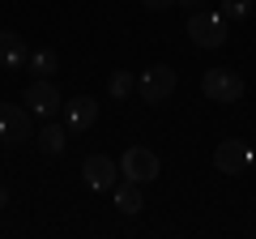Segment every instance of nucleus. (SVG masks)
Returning a JSON list of instances; mask_svg holds the SVG:
<instances>
[{
  "mask_svg": "<svg viewBox=\"0 0 256 239\" xmlns=\"http://www.w3.org/2000/svg\"><path fill=\"white\" fill-rule=\"evenodd\" d=\"M201 94L210 102H239L244 98V77L230 73V68H210L201 77Z\"/></svg>",
  "mask_w": 256,
  "mask_h": 239,
  "instance_id": "4",
  "label": "nucleus"
},
{
  "mask_svg": "<svg viewBox=\"0 0 256 239\" xmlns=\"http://www.w3.org/2000/svg\"><path fill=\"white\" fill-rule=\"evenodd\" d=\"M248 158H252V150H248V141H239V137L218 141V150H214V166H218L222 175L244 171V166H248Z\"/></svg>",
  "mask_w": 256,
  "mask_h": 239,
  "instance_id": "7",
  "label": "nucleus"
},
{
  "mask_svg": "<svg viewBox=\"0 0 256 239\" xmlns=\"http://www.w3.org/2000/svg\"><path fill=\"white\" fill-rule=\"evenodd\" d=\"M188 38L196 47H222L226 43V18L222 13H205V9L188 13Z\"/></svg>",
  "mask_w": 256,
  "mask_h": 239,
  "instance_id": "2",
  "label": "nucleus"
},
{
  "mask_svg": "<svg viewBox=\"0 0 256 239\" xmlns=\"http://www.w3.org/2000/svg\"><path fill=\"white\" fill-rule=\"evenodd\" d=\"M141 4H146V9H171L175 0H141Z\"/></svg>",
  "mask_w": 256,
  "mask_h": 239,
  "instance_id": "16",
  "label": "nucleus"
},
{
  "mask_svg": "<svg viewBox=\"0 0 256 239\" xmlns=\"http://www.w3.org/2000/svg\"><path fill=\"white\" fill-rule=\"evenodd\" d=\"M111 192H116V210H120V214H128V218L146 210V196H141V184H132V180H124V184H116Z\"/></svg>",
  "mask_w": 256,
  "mask_h": 239,
  "instance_id": "11",
  "label": "nucleus"
},
{
  "mask_svg": "<svg viewBox=\"0 0 256 239\" xmlns=\"http://www.w3.org/2000/svg\"><path fill=\"white\" fill-rule=\"evenodd\" d=\"M26 137H30V111L9 107V120H4V132H0V141H4L9 150H18Z\"/></svg>",
  "mask_w": 256,
  "mask_h": 239,
  "instance_id": "10",
  "label": "nucleus"
},
{
  "mask_svg": "<svg viewBox=\"0 0 256 239\" xmlns=\"http://www.w3.org/2000/svg\"><path fill=\"white\" fill-rule=\"evenodd\" d=\"M120 175L132 180V184H150V180L162 175V162H158V154L150 146H128L124 158H120Z\"/></svg>",
  "mask_w": 256,
  "mask_h": 239,
  "instance_id": "1",
  "label": "nucleus"
},
{
  "mask_svg": "<svg viewBox=\"0 0 256 239\" xmlns=\"http://www.w3.org/2000/svg\"><path fill=\"white\" fill-rule=\"evenodd\" d=\"M137 94L146 102H162V98H171L175 94V68H166V64H150L146 73L137 77Z\"/></svg>",
  "mask_w": 256,
  "mask_h": 239,
  "instance_id": "6",
  "label": "nucleus"
},
{
  "mask_svg": "<svg viewBox=\"0 0 256 239\" xmlns=\"http://www.w3.org/2000/svg\"><path fill=\"white\" fill-rule=\"evenodd\" d=\"M64 146H68V137H64L60 124H47V128L38 132V150H43V154H64Z\"/></svg>",
  "mask_w": 256,
  "mask_h": 239,
  "instance_id": "12",
  "label": "nucleus"
},
{
  "mask_svg": "<svg viewBox=\"0 0 256 239\" xmlns=\"http://www.w3.org/2000/svg\"><path fill=\"white\" fill-rule=\"evenodd\" d=\"M30 52H26V38L18 30H0V64L4 68H26Z\"/></svg>",
  "mask_w": 256,
  "mask_h": 239,
  "instance_id": "9",
  "label": "nucleus"
},
{
  "mask_svg": "<svg viewBox=\"0 0 256 239\" xmlns=\"http://www.w3.org/2000/svg\"><path fill=\"white\" fill-rule=\"evenodd\" d=\"M175 4H184V9H188V13H196V9H201V4H205V0H175Z\"/></svg>",
  "mask_w": 256,
  "mask_h": 239,
  "instance_id": "17",
  "label": "nucleus"
},
{
  "mask_svg": "<svg viewBox=\"0 0 256 239\" xmlns=\"http://www.w3.org/2000/svg\"><path fill=\"white\" fill-rule=\"evenodd\" d=\"M4 205H9V188L0 184V210H4Z\"/></svg>",
  "mask_w": 256,
  "mask_h": 239,
  "instance_id": "19",
  "label": "nucleus"
},
{
  "mask_svg": "<svg viewBox=\"0 0 256 239\" xmlns=\"http://www.w3.org/2000/svg\"><path fill=\"white\" fill-rule=\"evenodd\" d=\"M26 111H30V116H38V120H56L64 111L60 90L52 86V77H34V82L26 86Z\"/></svg>",
  "mask_w": 256,
  "mask_h": 239,
  "instance_id": "3",
  "label": "nucleus"
},
{
  "mask_svg": "<svg viewBox=\"0 0 256 239\" xmlns=\"http://www.w3.org/2000/svg\"><path fill=\"white\" fill-rule=\"evenodd\" d=\"M248 13H252V0H222V18L239 22V18H248Z\"/></svg>",
  "mask_w": 256,
  "mask_h": 239,
  "instance_id": "15",
  "label": "nucleus"
},
{
  "mask_svg": "<svg viewBox=\"0 0 256 239\" xmlns=\"http://www.w3.org/2000/svg\"><path fill=\"white\" fill-rule=\"evenodd\" d=\"M9 107H13V102H0V132H4V120H9Z\"/></svg>",
  "mask_w": 256,
  "mask_h": 239,
  "instance_id": "18",
  "label": "nucleus"
},
{
  "mask_svg": "<svg viewBox=\"0 0 256 239\" xmlns=\"http://www.w3.org/2000/svg\"><path fill=\"white\" fill-rule=\"evenodd\" d=\"M107 90H111V98H128V94L137 90V82H132V73H124V68H120V73L107 77Z\"/></svg>",
  "mask_w": 256,
  "mask_h": 239,
  "instance_id": "14",
  "label": "nucleus"
},
{
  "mask_svg": "<svg viewBox=\"0 0 256 239\" xmlns=\"http://www.w3.org/2000/svg\"><path fill=\"white\" fill-rule=\"evenodd\" d=\"M64 120H68V128H90L94 120H98V102L90 98V94H77V98H68L64 102Z\"/></svg>",
  "mask_w": 256,
  "mask_h": 239,
  "instance_id": "8",
  "label": "nucleus"
},
{
  "mask_svg": "<svg viewBox=\"0 0 256 239\" xmlns=\"http://www.w3.org/2000/svg\"><path fill=\"white\" fill-rule=\"evenodd\" d=\"M26 68H30L34 77H52L56 68H60V60H56V52H47V47H43V52H30Z\"/></svg>",
  "mask_w": 256,
  "mask_h": 239,
  "instance_id": "13",
  "label": "nucleus"
},
{
  "mask_svg": "<svg viewBox=\"0 0 256 239\" xmlns=\"http://www.w3.org/2000/svg\"><path fill=\"white\" fill-rule=\"evenodd\" d=\"M82 180H86L90 192H111L120 184V162H111L107 154H90L82 162Z\"/></svg>",
  "mask_w": 256,
  "mask_h": 239,
  "instance_id": "5",
  "label": "nucleus"
}]
</instances>
